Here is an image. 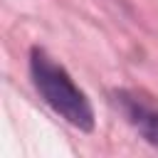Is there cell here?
<instances>
[{
  "label": "cell",
  "instance_id": "1",
  "mask_svg": "<svg viewBox=\"0 0 158 158\" xmlns=\"http://www.w3.org/2000/svg\"><path fill=\"white\" fill-rule=\"evenodd\" d=\"M30 74L40 96L74 128L91 131L94 128V109L86 94L72 81L67 69L57 64L44 49L32 47L30 52Z\"/></svg>",
  "mask_w": 158,
  "mask_h": 158
},
{
  "label": "cell",
  "instance_id": "2",
  "mask_svg": "<svg viewBox=\"0 0 158 158\" xmlns=\"http://www.w3.org/2000/svg\"><path fill=\"white\" fill-rule=\"evenodd\" d=\"M116 101L123 111V116L128 118V123L151 143L158 148V111L153 106H148L146 101H141L138 96L133 94H126V91H118L116 94Z\"/></svg>",
  "mask_w": 158,
  "mask_h": 158
}]
</instances>
